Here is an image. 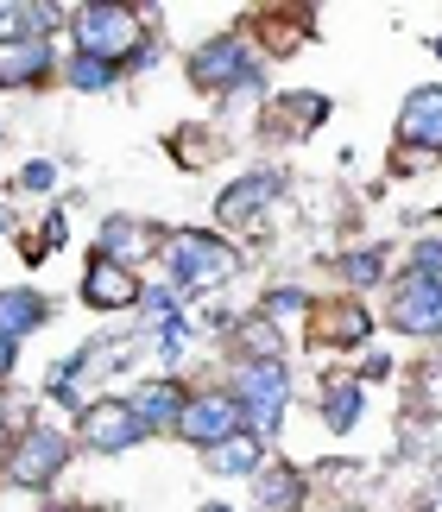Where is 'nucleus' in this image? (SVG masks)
Wrapping results in <instances>:
<instances>
[{"label": "nucleus", "mask_w": 442, "mask_h": 512, "mask_svg": "<svg viewBox=\"0 0 442 512\" xmlns=\"http://www.w3.org/2000/svg\"><path fill=\"white\" fill-rule=\"evenodd\" d=\"M240 430H247V418H240V399H234V392H196V399L184 405L177 437L209 456V449H221L228 437H240Z\"/></svg>", "instance_id": "obj_6"}, {"label": "nucleus", "mask_w": 442, "mask_h": 512, "mask_svg": "<svg viewBox=\"0 0 442 512\" xmlns=\"http://www.w3.org/2000/svg\"><path fill=\"white\" fill-rule=\"evenodd\" d=\"M45 512H76V506H45Z\"/></svg>", "instance_id": "obj_29"}, {"label": "nucleus", "mask_w": 442, "mask_h": 512, "mask_svg": "<svg viewBox=\"0 0 442 512\" xmlns=\"http://www.w3.org/2000/svg\"><path fill=\"white\" fill-rule=\"evenodd\" d=\"M165 241H171V234L158 222H146V215H108V222H102V260H114V266L152 260Z\"/></svg>", "instance_id": "obj_9"}, {"label": "nucleus", "mask_w": 442, "mask_h": 512, "mask_svg": "<svg viewBox=\"0 0 442 512\" xmlns=\"http://www.w3.org/2000/svg\"><path fill=\"white\" fill-rule=\"evenodd\" d=\"M360 411H367V392H360V380H335V386L323 392V424H329V430H354Z\"/></svg>", "instance_id": "obj_18"}, {"label": "nucleus", "mask_w": 442, "mask_h": 512, "mask_svg": "<svg viewBox=\"0 0 442 512\" xmlns=\"http://www.w3.org/2000/svg\"><path fill=\"white\" fill-rule=\"evenodd\" d=\"M51 76V45L45 38H13L0 45V89H32Z\"/></svg>", "instance_id": "obj_14"}, {"label": "nucleus", "mask_w": 442, "mask_h": 512, "mask_svg": "<svg viewBox=\"0 0 442 512\" xmlns=\"http://www.w3.org/2000/svg\"><path fill=\"white\" fill-rule=\"evenodd\" d=\"M304 487L310 481L297 475L291 462H266L253 475V512H297V506H304Z\"/></svg>", "instance_id": "obj_15"}, {"label": "nucleus", "mask_w": 442, "mask_h": 512, "mask_svg": "<svg viewBox=\"0 0 442 512\" xmlns=\"http://www.w3.org/2000/svg\"><path fill=\"white\" fill-rule=\"evenodd\" d=\"M335 512H354V506H335Z\"/></svg>", "instance_id": "obj_31"}, {"label": "nucleus", "mask_w": 442, "mask_h": 512, "mask_svg": "<svg viewBox=\"0 0 442 512\" xmlns=\"http://www.w3.org/2000/svg\"><path fill=\"white\" fill-rule=\"evenodd\" d=\"M398 133L417 146V152H436L442 159V83H424L405 95V108H398Z\"/></svg>", "instance_id": "obj_12"}, {"label": "nucleus", "mask_w": 442, "mask_h": 512, "mask_svg": "<svg viewBox=\"0 0 442 512\" xmlns=\"http://www.w3.org/2000/svg\"><path fill=\"white\" fill-rule=\"evenodd\" d=\"M209 512H234V506H209Z\"/></svg>", "instance_id": "obj_30"}, {"label": "nucleus", "mask_w": 442, "mask_h": 512, "mask_svg": "<svg viewBox=\"0 0 442 512\" xmlns=\"http://www.w3.org/2000/svg\"><path fill=\"white\" fill-rule=\"evenodd\" d=\"M184 405L190 399H184V386H177L171 373H158V380H146L133 392V411H139L146 430H177V424H184Z\"/></svg>", "instance_id": "obj_13"}, {"label": "nucleus", "mask_w": 442, "mask_h": 512, "mask_svg": "<svg viewBox=\"0 0 442 512\" xmlns=\"http://www.w3.org/2000/svg\"><path fill=\"white\" fill-rule=\"evenodd\" d=\"M70 32H76V51L102 57V64H139V57H152L146 13L139 7H83L70 19Z\"/></svg>", "instance_id": "obj_2"}, {"label": "nucleus", "mask_w": 442, "mask_h": 512, "mask_svg": "<svg viewBox=\"0 0 442 512\" xmlns=\"http://www.w3.org/2000/svg\"><path fill=\"white\" fill-rule=\"evenodd\" d=\"M19 184H26V190H51L57 184V165L51 159H32L26 171H19Z\"/></svg>", "instance_id": "obj_23"}, {"label": "nucleus", "mask_w": 442, "mask_h": 512, "mask_svg": "<svg viewBox=\"0 0 442 512\" xmlns=\"http://www.w3.org/2000/svg\"><path fill=\"white\" fill-rule=\"evenodd\" d=\"M278 184H285L278 171H247V177H234V184L215 196V222H221V228H247L253 215L278 196Z\"/></svg>", "instance_id": "obj_11"}, {"label": "nucleus", "mask_w": 442, "mask_h": 512, "mask_svg": "<svg viewBox=\"0 0 442 512\" xmlns=\"http://www.w3.org/2000/svg\"><path fill=\"white\" fill-rule=\"evenodd\" d=\"M430 512H442V487H436V494H430Z\"/></svg>", "instance_id": "obj_28"}, {"label": "nucleus", "mask_w": 442, "mask_h": 512, "mask_svg": "<svg viewBox=\"0 0 442 512\" xmlns=\"http://www.w3.org/2000/svg\"><path fill=\"white\" fill-rule=\"evenodd\" d=\"M64 83L70 89H83V95H102L120 83V64H102V57H89V51H76L70 64H64Z\"/></svg>", "instance_id": "obj_19"}, {"label": "nucleus", "mask_w": 442, "mask_h": 512, "mask_svg": "<svg viewBox=\"0 0 442 512\" xmlns=\"http://www.w3.org/2000/svg\"><path fill=\"white\" fill-rule=\"evenodd\" d=\"M240 272V253L209 228H184L165 241V285L171 291H221Z\"/></svg>", "instance_id": "obj_1"}, {"label": "nucleus", "mask_w": 442, "mask_h": 512, "mask_svg": "<svg viewBox=\"0 0 442 512\" xmlns=\"http://www.w3.org/2000/svg\"><path fill=\"white\" fill-rule=\"evenodd\" d=\"M70 462V437L57 424H26L7 449V481L13 487H51Z\"/></svg>", "instance_id": "obj_5"}, {"label": "nucleus", "mask_w": 442, "mask_h": 512, "mask_svg": "<svg viewBox=\"0 0 442 512\" xmlns=\"http://www.w3.org/2000/svg\"><path fill=\"white\" fill-rule=\"evenodd\" d=\"M190 83L196 89H221V95H253V89H266V70H259V57L247 51V38H234V32H215L203 38V45L190 51Z\"/></svg>", "instance_id": "obj_3"}, {"label": "nucleus", "mask_w": 442, "mask_h": 512, "mask_svg": "<svg viewBox=\"0 0 442 512\" xmlns=\"http://www.w3.org/2000/svg\"><path fill=\"white\" fill-rule=\"evenodd\" d=\"M203 468H209V475H234V481H253L259 468H266V443H259L253 430H240V437H228L221 449H209V456H203Z\"/></svg>", "instance_id": "obj_17"}, {"label": "nucleus", "mask_w": 442, "mask_h": 512, "mask_svg": "<svg viewBox=\"0 0 442 512\" xmlns=\"http://www.w3.org/2000/svg\"><path fill=\"white\" fill-rule=\"evenodd\" d=\"M386 373H392L386 354H367V373H360V380H386Z\"/></svg>", "instance_id": "obj_25"}, {"label": "nucleus", "mask_w": 442, "mask_h": 512, "mask_svg": "<svg viewBox=\"0 0 442 512\" xmlns=\"http://www.w3.org/2000/svg\"><path fill=\"white\" fill-rule=\"evenodd\" d=\"M7 228H13V209H7V203H0V234H7Z\"/></svg>", "instance_id": "obj_27"}, {"label": "nucleus", "mask_w": 442, "mask_h": 512, "mask_svg": "<svg viewBox=\"0 0 442 512\" xmlns=\"http://www.w3.org/2000/svg\"><path fill=\"white\" fill-rule=\"evenodd\" d=\"M7 449H13V443H7V418H0V468H7Z\"/></svg>", "instance_id": "obj_26"}, {"label": "nucleus", "mask_w": 442, "mask_h": 512, "mask_svg": "<svg viewBox=\"0 0 442 512\" xmlns=\"http://www.w3.org/2000/svg\"><path fill=\"white\" fill-rule=\"evenodd\" d=\"M392 329H405V336H442V279H424V272L398 279Z\"/></svg>", "instance_id": "obj_8"}, {"label": "nucleus", "mask_w": 442, "mask_h": 512, "mask_svg": "<svg viewBox=\"0 0 442 512\" xmlns=\"http://www.w3.org/2000/svg\"><path fill=\"white\" fill-rule=\"evenodd\" d=\"M297 310H310L304 291H272V298H266V317H297Z\"/></svg>", "instance_id": "obj_22"}, {"label": "nucleus", "mask_w": 442, "mask_h": 512, "mask_svg": "<svg viewBox=\"0 0 442 512\" xmlns=\"http://www.w3.org/2000/svg\"><path fill=\"white\" fill-rule=\"evenodd\" d=\"M379 266H386V253H379V247L348 253V260H341V279H348V285H373V279H379Z\"/></svg>", "instance_id": "obj_20"}, {"label": "nucleus", "mask_w": 442, "mask_h": 512, "mask_svg": "<svg viewBox=\"0 0 442 512\" xmlns=\"http://www.w3.org/2000/svg\"><path fill=\"white\" fill-rule=\"evenodd\" d=\"M146 437H152V430L139 424L133 399H95V405H83V443L95 449V456H120V449H133Z\"/></svg>", "instance_id": "obj_7"}, {"label": "nucleus", "mask_w": 442, "mask_h": 512, "mask_svg": "<svg viewBox=\"0 0 442 512\" xmlns=\"http://www.w3.org/2000/svg\"><path fill=\"white\" fill-rule=\"evenodd\" d=\"M13 367H19V342L0 329V380H13Z\"/></svg>", "instance_id": "obj_24"}, {"label": "nucleus", "mask_w": 442, "mask_h": 512, "mask_svg": "<svg viewBox=\"0 0 442 512\" xmlns=\"http://www.w3.org/2000/svg\"><path fill=\"white\" fill-rule=\"evenodd\" d=\"M51 323V298L45 291H32V285H7L0 291V329L19 342V336H32V329H45Z\"/></svg>", "instance_id": "obj_16"}, {"label": "nucleus", "mask_w": 442, "mask_h": 512, "mask_svg": "<svg viewBox=\"0 0 442 512\" xmlns=\"http://www.w3.org/2000/svg\"><path fill=\"white\" fill-rule=\"evenodd\" d=\"M367 329H373V317H367V310L341 304V310H335V323H329V336H335V342H367Z\"/></svg>", "instance_id": "obj_21"}, {"label": "nucleus", "mask_w": 442, "mask_h": 512, "mask_svg": "<svg viewBox=\"0 0 442 512\" xmlns=\"http://www.w3.org/2000/svg\"><path fill=\"white\" fill-rule=\"evenodd\" d=\"M83 304L89 310H133V304H146V285H139L133 266H114L95 253V266L83 272Z\"/></svg>", "instance_id": "obj_10"}, {"label": "nucleus", "mask_w": 442, "mask_h": 512, "mask_svg": "<svg viewBox=\"0 0 442 512\" xmlns=\"http://www.w3.org/2000/svg\"><path fill=\"white\" fill-rule=\"evenodd\" d=\"M228 392L240 399V418H247L253 437H272V430L285 424V405H291V373L278 361H247Z\"/></svg>", "instance_id": "obj_4"}]
</instances>
